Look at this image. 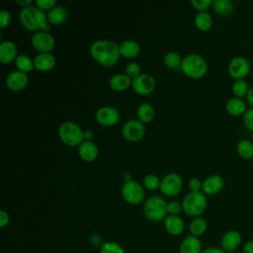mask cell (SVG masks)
<instances>
[{
	"mask_svg": "<svg viewBox=\"0 0 253 253\" xmlns=\"http://www.w3.org/2000/svg\"><path fill=\"white\" fill-rule=\"evenodd\" d=\"M192 6L199 12L207 11L211 6H212L211 0H191Z\"/></svg>",
	"mask_w": 253,
	"mask_h": 253,
	"instance_id": "cell-37",
	"label": "cell"
},
{
	"mask_svg": "<svg viewBox=\"0 0 253 253\" xmlns=\"http://www.w3.org/2000/svg\"><path fill=\"white\" fill-rule=\"evenodd\" d=\"M143 213L145 217L153 222L164 220L167 216V203L160 196L149 197L143 205Z\"/></svg>",
	"mask_w": 253,
	"mask_h": 253,
	"instance_id": "cell-4",
	"label": "cell"
},
{
	"mask_svg": "<svg viewBox=\"0 0 253 253\" xmlns=\"http://www.w3.org/2000/svg\"><path fill=\"white\" fill-rule=\"evenodd\" d=\"M212 7L216 14L227 16L233 11L234 4L230 0H214L212 1Z\"/></svg>",
	"mask_w": 253,
	"mask_h": 253,
	"instance_id": "cell-30",
	"label": "cell"
},
{
	"mask_svg": "<svg viewBox=\"0 0 253 253\" xmlns=\"http://www.w3.org/2000/svg\"><path fill=\"white\" fill-rule=\"evenodd\" d=\"M207 206L208 200L203 192H190L182 201L183 211L190 216H199L206 211Z\"/></svg>",
	"mask_w": 253,
	"mask_h": 253,
	"instance_id": "cell-5",
	"label": "cell"
},
{
	"mask_svg": "<svg viewBox=\"0 0 253 253\" xmlns=\"http://www.w3.org/2000/svg\"><path fill=\"white\" fill-rule=\"evenodd\" d=\"M250 71L249 60L241 55L233 57L228 64V73L235 80L245 78Z\"/></svg>",
	"mask_w": 253,
	"mask_h": 253,
	"instance_id": "cell-11",
	"label": "cell"
},
{
	"mask_svg": "<svg viewBox=\"0 0 253 253\" xmlns=\"http://www.w3.org/2000/svg\"><path fill=\"white\" fill-rule=\"evenodd\" d=\"M84 138L85 140H91L93 138V132L92 130L88 129V130H85L84 131Z\"/></svg>",
	"mask_w": 253,
	"mask_h": 253,
	"instance_id": "cell-47",
	"label": "cell"
},
{
	"mask_svg": "<svg viewBox=\"0 0 253 253\" xmlns=\"http://www.w3.org/2000/svg\"><path fill=\"white\" fill-rule=\"evenodd\" d=\"M16 3H18V4H20V5H23L24 7H26V6L32 5V0H16Z\"/></svg>",
	"mask_w": 253,
	"mask_h": 253,
	"instance_id": "cell-48",
	"label": "cell"
},
{
	"mask_svg": "<svg viewBox=\"0 0 253 253\" xmlns=\"http://www.w3.org/2000/svg\"><path fill=\"white\" fill-rule=\"evenodd\" d=\"M180 253H202L203 246L199 237L194 235H187L179 246Z\"/></svg>",
	"mask_w": 253,
	"mask_h": 253,
	"instance_id": "cell-19",
	"label": "cell"
},
{
	"mask_svg": "<svg viewBox=\"0 0 253 253\" xmlns=\"http://www.w3.org/2000/svg\"><path fill=\"white\" fill-rule=\"evenodd\" d=\"M28 81L29 79L27 73L20 70H14L7 75L5 83L10 90L21 91L26 88Z\"/></svg>",
	"mask_w": 253,
	"mask_h": 253,
	"instance_id": "cell-15",
	"label": "cell"
},
{
	"mask_svg": "<svg viewBox=\"0 0 253 253\" xmlns=\"http://www.w3.org/2000/svg\"><path fill=\"white\" fill-rule=\"evenodd\" d=\"M11 20H12V16L10 12L4 9L0 11V28L7 27L11 23Z\"/></svg>",
	"mask_w": 253,
	"mask_h": 253,
	"instance_id": "cell-41",
	"label": "cell"
},
{
	"mask_svg": "<svg viewBox=\"0 0 253 253\" xmlns=\"http://www.w3.org/2000/svg\"><path fill=\"white\" fill-rule=\"evenodd\" d=\"M243 122L245 126L253 131V108L247 109L246 112L243 114Z\"/></svg>",
	"mask_w": 253,
	"mask_h": 253,
	"instance_id": "cell-38",
	"label": "cell"
},
{
	"mask_svg": "<svg viewBox=\"0 0 253 253\" xmlns=\"http://www.w3.org/2000/svg\"><path fill=\"white\" fill-rule=\"evenodd\" d=\"M92 58L103 66L115 65L120 56V45L110 40H97L90 46Z\"/></svg>",
	"mask_w": 253,
	"mask_h": 253,
	"instance_id": "cell-1",
	"label": "cell"
},
{
	"mask_svg": "<svg viewBox=\"0 0 253 253\" xmlns=\"http://www.w3.org/2000/svg\"><path fill=\"white\" fill-rule=\"evenodd\" d=\"M58 134L61 141L69 146L79 145L85 139L84 131L82 130L81 126L71 121L63 122L60 125Z\"/></svg>",
	"mask_w": 253,
	"mask_h": 253,
	"instance_id": "cell-6",
	"label": "cell"
},
{
	"mask_svg": "<svg viewBox=\"0 0 253 253\" xmlns=\"http://www.w3.org/2000/svg\"><path fill=\"white\" fill-rule=\"evenodd\" d=\"M242 236L241 233L237 230L231 229L223 233L220 239V246L226 252L230 253L235 251L241 244Z\"/></svg>",
	"mask_w": 253,
	"mask_h": 253,
	"instance_id": "cell-14",
	"label": "cell"
},
{
	"mask_svg": "<svg viewBox=\"0 0 253 253\" xmlns=\"http://www.w3.org/2000/svg\"><path fill=\"white\" fill-rule=\"evenodd\" d=\"M182 210H183L182 205L176 201L167 203V211L172 215H178Z\"/></svg>",
	"mask_w": 253,
	"mask_h": 253,
	"instance_id": "cell-39",
	"label": "cell"
},
{
	"mask_svg": "<svg viewBox=\"0 0 253 253\" xmlns=\"http://www.w3.org/2000/svg\"><path fill=\"white\" fill-rule=\"evenodd\" d=\"M9 214L5 211H0V227L4 228L9 223Z\"/></svg>",
	"mask_w": 253,
	"mask_h": 253,
	"instance_id": "cell-43",
	"label": "cell"
},
{
	"mask_svg": "<svg viewBox=\"0 0 253 253\" xmlns=\"http://www.w3.org/2000/svg\"><path fill=\"white\" fill-rule=\"evenodd\" d=\"M161 180L158 178V176L154 174H147L143 178V186L148 190H156L160 187Z\"/></svg>",
	"mask_w": 253,
	"mask_h": 253,
	"instance_id": "cell-35",
	"label": "cell"
},
{
	"mask_svg": "<svg viewBox=\"0 0 253 253\" xmlns=\"http://www.w3.org/2000/svg\"><path fill=\"white\" fill-rule=\"evenodd\" d=\"M202 253H226V252H225L221 247L210 246V247L205 248Z\"/></svg>",
	"mask_w": 253,
	"mask_h": 253,
	"instance_id": "cell-44",
	"label": "cell"
},
{
	"mask_svg": "<svg viewBox=\"0 0 253 253\" xmlns=\"http://www.w3.org/2000/svg\"><path fill=\"white\" fill-rule=\"evenodd\" d=\"M35 68L40 71H48L55 65V58L50 52L39 53L34 58Z\"/></svg>",
	"mask_w": 253,
	"mask_h": 253,
	"instance_id": "cell-21",
	"label": "cell"
},
{
	"mask_svg": "<svg viewBox=\"0 0 253 253\" xmlns=\"http://www.w3.org/2000/svg\"><path fill=\"white\" fill-rule=\"evenodd\" d=\"M181 55L176 51H169L163 56V63L168 68H176L181 65Z\"/></svg>",
	"mask_w": 253,
	"mask_h": 253,
	"instance_id": "cell-32",
	"label": "cell"
},
{
	"mask_svg": "<svg viewBox=\"0 0 253 253\" xmlns=\"http://www.w3.org/2000/svg\"><path fill=\"white\" fill-rule=\"evenodd\" d=\"M19 20L21 25L29 31H43L49 30L47 24V15L44 11L34 5L23 7L19 13Z\"/></svg>",
	"mask_w": 253,
	"mask_h": 253,
	"instance_id": "cell-2",
	"label": "cell"
},
{
	"mask_svg": "<svg viewBox=\"0 0 253 253\" xmlns=\"http://www.w3.org/2000/svg\"><path fill=\"white\" fill-rule=\"evenodd\" d=\"M242 253H253V240H248L243 244Z\"/></svg>",
	"mask_w": 253,
	"mask_h": 253,
	"instance_id": "cell-45",
	"label": "cell"
},
{
	"mask_svg": "<svg viewBox=\"0 0 253 253\" xmlns=\"http://www.w3.org/2000/svg\"><path fill=\"white\" fill-rule=\"evenodd\" d=\"M67 16H68L67 10L61 5H56L48 11L47 20L50 24L60 25L67 19Z\"/></svg>",
	"mask_w": 253,
	"mask_h": 253,
	"instance_id": "cell-25",
	"label": "cell"
},
{
	"mask_svg": "<svg viewBox=\"0 0 253 253\" xmlns=\"http://www.w3.org/2000/svg\"><path fill=\"white\" fill-rule=\"evenodd\" d=\"M78 153L79 156L87 162L93 161L97 158L99 150L97 145L92 140H83L78 145Z\"/></svg>",
	"mask_w": 253,
	"mask_h": 253,
	"instance_id": "cell-18",
	"label": "cell"
},
{
	"mask_svg": "<svg viewBox=\"0 0 253 253\" xmlns=\"http://www.w3.org/2000/svg\"><path fill=\"white\" fill-rule=\"evenodd\" d=\"M131 86L137 94L148 95L155 88V80L151 75L147 73H141L131 80Z\"/></svg>",
	"mask_w": 253,
	"mask_h": 253,
	"instance_id": "cell-13",
	"label": "cell"
},
{
	"mask_svg": "<svg viewBox=\"0 0 253 253\" xmlns=\"http://www.w3.org/2000/svg\"><path fill=\"white\" fill-rule=\"evenodd\" d=\"M145 132V127L139 120H129L126 122L122 127V134L125 139L130 142L140 140Z\"/></svg>",
	"mask_w": 253,
	"mask_h": 253,
	"instance_id": "cell-9",
	"label": "cell"
},
{
	"mask_svg": "<svg viewBox=\"0 0 253 253\" xmlns=\"http://www.w3.org/2000/svg\"><path fill=\"white\" fill-rule=\"evenodd\" d=\"M194 22H195V26L199 30H201L203 32H206V31H208L211 28L212 18H211V16L210 15V13L208 11L198 12L195 16Z\"/></svg>",
	"mask_w": 253,
	"mask_h": 253,
	"instance_id": "cell-26",
	"label": "cell"
},
{
	"mask_svg": "<svg viewBox=\"0 0 253 253\" xmlns=\"http://www.w3.org/2000/svg\"><path fill=\"white\" fill-rule=\"evenodd\" d=\"M140 70H141L140 65L138 63H136V62H132V61L128 62L126 64V74L127 76H129L131 79H133V78L137 77L138 75H140L141 74Z\"/></svg>",
	"mask_w": 253,
	"mask_h": 253,
	"instance_id": "cell-36",
	"label": "cell"
},
{
	"mask_svg": "<svg viewBox=\"0 0 253 253\" xmlns=\"http://www.w3.org/2000/svg\"><path fill=\"white\" fill-rule=\"evenodd\" d=\"M37 7H39L41 10H50L54 6H56V1L55 0H37L36 1Z\"/></svg>",
	"mask_w": 253,
	"mask_h": 253,
	"instance_id": "cell-40",
	"label": "cell"
},
{
	"mask_svg": "<svg viewBox=\"0 0 253 253\" xmlns=\"http://www.w3.org/2000/svg\"><path fill=\"white\" fill-rule=\"evenodd\" d=\"M183 179L176 172H170L166 174L160 182V191L169 197L176 196L182 189Z\"/></svg>",
	"mask_w": 253,
	"mask_h": 253,
	"instance_id": "cell-8",
	"label": "cell"
},
{
	"mask_svg": "<svg viewBox=\"0 0 253 253\" xmlns=\"http://www.w3.org/2000/svg\"><path fill=\"white\" fill-rule=\"evenodd\" d=\"M164 227L169 234L177 236L184 231L185 223L180 216L169 214L164 219Z\"/></svg>",
	"mask_w": 253,
	"mask_h": 253,
	"instance_id": "cell-20",
	"label": "cell"
},
{
	"mask_svg": "<svg viewBox=\"0 0 253 253\" xmlns=\"http://www.w3.org/2000/svg\"><path fill=\"white\" fill-rule=\"evenodd\" d=\"M140 45L134 40H126L120 44V53L124 57L132 58L139 54Z\"/></svg>",
	"mask_w": 253,
	"mask_h": 253,
	"instance_id": "cell-22",
	"label": "cell"
},
{
	"mask_svg": "<svg viewBox=\"0 0 253 253\" xmlns=\"http://www.w3.org/2000/svg\"><path fill=\"white\" fill-rule=\"evenodd\" d=\"M131 175L129 173H126L124 175V182H127V181H131Z\"/></svg>",
	"mask_w": 253,
	"mask_h": 253,
	"instance_id": "cell-49",
	"label": "cell"
},
{
	"mask_svg": "<svg viewBox=\"0 0 253 253\" xmlns=\"http://www.w3.org/2000/svg\"><path fill=\"white\" fill-rule=\"evenodd\" d=\"M238 155L243 159H251L253 157V142L248 139H240L236 144Z\"/></svg>",
	"mask_w": 253,
	"mask_h": 253,
	"instance_id": "cell-29",
	"label": "cell"
},
{
	"mask_svg": "<svg viewBox=\"0 0 253 253\" xmlns=\"http://www.w3.org/2000/svg\"><path fill=\"white\" fill-rule=\"evenodd\" d=\"M131 80L132 79L126 73H118L110 78L109 85L111 89L115 91H123L126 90L131 84Z\"/></svg>",
	"mask_w": 253,
	"mask_h": 253,
	"instance_id": "cell-24",
	"label": "cell"
},
{
	"mask_svg": "<svg viewBox=\"0 0 253 253\" xmlns=\"http://www.w3.org/2000/svg\"><path fill=\"white\" fill-rule=\"evenodd\" d=\"M189 229L191 232V235H194L196 237H199L201 235H203L207 229H208V222L205 218L201 217V216H197L194 217L190 224H189Z\"/></svg>",
	"mask_w": 253,
	"mask_h": 253,
	"instance_id": "cell-27",
	"label": "cell"
},
{
	"mask_svg": "<svg viewBox=\"0 0 253 253\" xmlns=\"http://www.w3.org/2000/svg\"><path fill=\"white\" fill-rule=\"evenodd\" d=\"M31 43L36 50L42 52H49L54 48V38L48 33L43 31L35 32L31 38Z\"/></svg>",
	"mask_w": 253,
	"mask_h": 253,
	"instance_id": "cell-10",
	"label": "cell"
},
{
	"mask_svg": "<svg viewBox=\"0 0 253 253\" xmlns=\"http://www.w3.org/2000/svg\"><path fill=\"white\" fill-rule=\"evenodd\" d=\"M249 89L250 88L248 86V83L244 79L235 80L232 84V93L237 98H242V97L246 96Z\"/></svg>",
	"mask_w": 253,
	"mask_h": 253,
	"instance_id": "cell-33",
	"label": "cell"
},
{
	"mask_svg": "<svg viewBox=\"0 0 253 253\" xmlns=\"http://www.w3.org/2000/svg\"><path fill=\"white\" fill-rule=\"evenodd\" d=\"M202 186H203V183L199 178L194 177L189 181V188L191 192H200V190L202 189Z\"/></svg>",
	"mask_w": 253,
	"mask_h": 253,
	"instance_id": "cell-42",
	"label": "cell"
},
{
	"mask_svg": "<svg viewBox=\"0 0 253 253\" xmlns=\"http://www.w3.org/2000/svg\"><path fill=\"white\" fill-rule=\"evenodd\" d=\"M100 253H126V251L119 243L114 241H106L101 245Z\"/></svg>",
	"mask_w": 253,
	"mask_h": 253,
	"instance_id": "cell-34",
	"label": "cell"
},
{
	"mask_svg": "<svg viewBox=\"0 0 253 253\" xmlns=\"http://www.w3.org/2000/svg\"><path fill=\"white\" fill-rule=\"evenodd\" d=\"M16 66L18 68V70L23 71L25 73L32 71L35 68L34 65V60H32L28 55L26 54H20L17 56L16 60Z\"/></svg>",
	"mask_w": 253,
	"mask_h": 253,
	"instance_id": "cell-31",
	"label": "cell"
},
{
	"mask_svg": "<svg viewBox=\"0 0 253 253\" xmlns=\"http://www.w3.org/2000/svg\"><path fill=\"white\" fill-rule=\"evenodd\" d=\"M95 118L100 125L104 126H112L119 122L120 112L115 107L104 106L96 111Z\"/></svg>",
	"mask_w": 253,
	"mask_h": 253,
	"instance_id": "cell-12",
	"label": "cell"
},
{
	"mask_svg": "<svg viewBox=\"0 0 253 253\" xmlns=\"http://www.w3.org/2000/svg\"><path fill=\"white\" fill-rule=\"evenodd\" d=\"M121 192L124 200L130 205L140 204L145 196L142 185L134 180L124 182Z\"/></svg>",
	"mask_w": 253,
	"mask_h": 253,
	"instance_id": "cell-7",
	"label": "cell"
},
{
	"mask_svg": "<svg viewBox=\"0 0 253 253\" xmlns=\"http://www.w3.org/2000/svg\"><path fill=\"white\" fill-rule=\"evenodd\" d=\"M180 68L187 76L199 79L206 75L208 71V63L199 53H189L182 58Z\"/></svg>",
	"mask_w": 253,
	"mask_h": 253,
	"instance_id": "cell-3",
	"label": "cell"
},
{
	"mask_svg": "<svg viewBox=\"0 0 253 253\" xmlns=\"http://www.w3.org/2000/svg\"><path fill=\"white\" fill-rule=\"evenodd\" d=\"M18 56V48L14 42L3 41L0 43V61L3 64H9L16 60Z\"/></svg>",
	"mask_w": 253,
	"mask_h": 253,
	"instance_id": "cell-17",
	"label": "cell"
},
{
	"mask_svg": "<svg viewBox=\"0 0 253 253\" xmlns=\"http://www.w3.org/2000/svg\"><path fill=\"white\" fill-rule=\"evenodd\" d=\"M223 186H224L223 178L217 174H212L204 180L202 190L205 195H214L220 192Z\"/></svg>",
	"mask_w": 253,
	"mask_h": 253,
	"instance_id": "cell-16",
	"label": "cell"
},
{
	"mask_svg": "<svg viewBox=\"0 0 253 253\" xmlns=\"http://www.w3.org/2000/svg\"><path fill=\"white\" fill-rule=\"evenodd\" d=\"M225 109L227 113L232 116H240L246 112L247 107L245 102L241 98L232 97L228 99L225 103Z\"/></svg>",
	"mask_w": 253,
	"mask_h": 253,
	"instance_id": "cell-23",
	"label": "cell"
},
{
	"mask_svg": "<svg viewBox=\"0 0 253 253\" xmlns=\"http://www.w3.org/2000/svg\"><path fill=\"white\" fill-rule=\"evenodd\" d=\"M246 98H247V101H248L249 105L252 106V108H253V86L250 87V89H249V91L246 95Z\"/></svg>",
	"mask_w": 253,
	"mask_h": 253,
	"instance_id": "cell-46",
	"label": "cell"
},
{
	"mask_svg": "<svg viewBox=\"0 0 253 253\" xmlns=\"http://www.w3.org/2000/svg\"><path fill=\"white\" fill-rule=\"evenodd\" d=\"M136 115H137L138 120L144 124V123L150 122L153 119V117L155 115V111L151 104L142 103L137 107Z\"/></svg>",
	"mask_w": 253,
	"mask_h": 253,
	"instance_id": "cell-28",
	"label": "cell"
}]
</instances>
